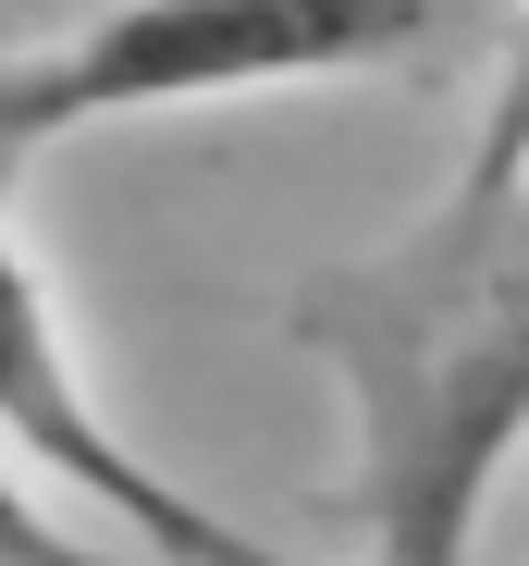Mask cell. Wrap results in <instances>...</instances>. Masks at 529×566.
<instances>
[{
  "instance_id": "277c9868",
  "label": "cell",
  "mask_w": 529,
  "mask_h": 566,
  "mask_svg": "<svg viewBox=\"0 0 529 566\" xmlns=\"http://www.w3.org/2000/svg\"><path fill=\"white\" fill-rule=\"evenodd\" d=\"M456 185L468 198H517L529 185V25H505V50H493V99H480V136H468Z\"/></svg>"
},
{
  "instance_id": "7a4b0ae2",
  "label": "cell",
  "mask_w": 529,
  "mask_h": 566,
  "mask_svg": "<svg viewBox=\"0 0 529 566\" xmlns=\"http://www.w3.org/2000/svg\"><path fill=\"white\" fill-rule=\"evenodd\" d=\"M419 38H431V13H406V0H148V13H99V25L0 50V148L38 160L112 112L332 86V74L406 62Z\"/></svg>"
},
{
  "instance_id": "6da1fadb",
  "label": "cell",
  "mask_w": 529,
  "mask_h": 566,
  "mask_svg": "<svg viewBox=\"0 0 529 566\" xmlns=\"http://www.w3.org/2000/svg\"><path fill=\"white\" fill-rule=\"evenodd\" d=\"M284 333L345 382L358 566H468L505 455L529 443V185H444L382 259L320 271Z\"/></svg>"
},
{
  "instance_id": "3957f363",
  "label": "cell",
  "mask_w": 529,
  "mask_h": 566,
  "mask_svg": "<svg viewBox=\"0 0 529 566\" xmlns=\"http://www.w3.org/2000/svg\"><path fill=\"white\" fill-rule=\"evenodd\" d=\"M13 172H25V160L0 148V443L38 455L62 493L112 505L160 566H308V554H284V542H258V530L210 517L198 493H172L160 468L99 419L86 369L62 357V321H50V296H38V271H25V247H13Z\"/></svg>"
},
{
  "instance_id": "5b68a950",
  "label": "cell",
  "mask_w": 529,
  "mask_h": 566,
  "mask_svg": "<svg viewBox=\"0 0 529 566\" xmlns=\"http://www.w3.org/2000/svg\"><path fill=\"white\" fill-rule=\"evenodd\" d=\"M0 566H112V554H86V530H62V517L13 481V455H0Z\"/></svg>"
}]
</instances>
